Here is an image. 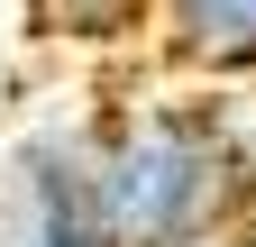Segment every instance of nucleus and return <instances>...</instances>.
Instances as JSON below:
<instances>
[{
    "label": "nucleus",
    "mask_w": 256,
    "mask_h": 247,
    "mask_svg": "<svg viewBox=\"0 0 256 247\" xmlns=\"http://www.w3.org/2000/svg\"><path fill=\"white\" fill-rule=\"evenodd\" d=\"M156 10L165 0H18V28L37 46H74V55H119L156 37Z\"/></svg>",
    "instance_id": "20e7f679"
},
{
    "label": "nucleus",
    "mask_w": 256,
    "mask_h": 247,
    "mask_svg": "<svg viewBox=\"0 0 256 247\" xmlns=\"http://www.w3.org/2000/svg\"><path fill=\"white\" fill-rule=\"evenodd\" d=\"M156 55L183 82H256V0H165L156 10Z\"/></svg>",
    "instance_id": "7ed1b4c3"
},
{
    "label": "nucleus",
    "mask_w": 256,
    "mask_h": 247,
    "mask_svg": "<svg viewBox=\"0 0 256 247\" xmlns=\"http://www.w3.org/2000/svg\"><path fill=\"white\" fill-rule=\"evenodd\" d=\"M0 247H110L92 220V128L82 110L28 119L0 156Z\"/></svg>",
    "instance_id": "f03ea898"
},
{
    "label": "nucleus",
    "mask_w": 256,
    "mask_h": 247,
    "mask_svg": "<svg viewBox=\"0 0 256 247\" xmlns=\"http://www.w3.org/2000/svg\"><path fill=\"white\" fill-rule=\"evenodd\" d=\"M92 128V220L110 247H192L256 229V128L192 92H119L82 110Z\"/></svg>",
    "instance_id": "f257e3e1"
},
{
    "label": "nucleus",
    "mask_w": 256,
    "mask_h": 247,
    "mask_svg": "<svg viewBox=\"0 0 256 247\" xmlns=\"http://www.w3.org/2000/svg\"><path fill=\"white\" fill-rule=\"evenodd\" d=\"M192 247H256V229H220V238H192Z\"/></svg>",
    "instance_id": "39448f33"
}]
</instances>
